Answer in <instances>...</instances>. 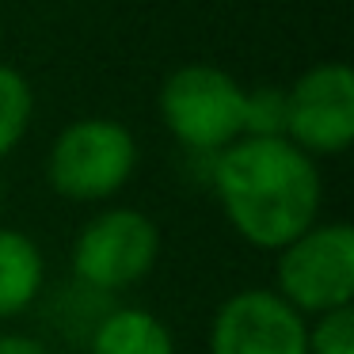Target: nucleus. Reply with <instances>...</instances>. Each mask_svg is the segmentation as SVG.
Returning a JSON list of instances; mask_svg holds the SVG:
<instances>
[{
	"mask_svg": "<svg viewBox=\"0 0 354 354\" xmlns=\"http://www.w3.org/2000/svg\"><path fill=\"white\" fill-rule=\"evenodd\" d=\"M138 164V141L115 118H80L57 133L46 176L62 198L103 202L122 191Z\"/></svg>",
	"mask_w": 354,
	"mask_h": 354,
	"instance_id": "3",
	"label": "nucleus"
},
{
	"mask_svg": "<svg viewBox=\"0 0 354 354\" xmlns=\"http://www.w3.org/2000/svg\"><path fill=\"white\" fill-rule=\"evenodd\" d=\"M88 354H176V343L145 308H111L88 339Z\"/></svg>",
	"mask_w": 354,
	"mask_h": 354,
	"instance_id": "9",
	"label": "nucleus"
},
{
	"mask_svg": "<svg viewBox=\"0 0 354 354\" xmlns=\"http://www.w3.org/2000/svg\"><path fill=\"white\" fill-rule=\"evenodd\" d=\"M160 118L179 145L217 156L244 138V88L217 65H183L160 88Z\"/></svg>",
	"mask_w": 354,
	"mask_h": 354,
	"instance_id": "2",
	"label": "nucleus"
},
{
	"mask_svg": "<svg viewBox=\"0 0 354 354\" xmlns=\"http://www.w3.org/2000/svg\"><path fill=\"white\" fill-rule=\"evenodd\" d=\"M286 141L308 156H335L354 141V73L343 62L313 65L286 88Z\"/></svg>",
	"mask_w": 354,
	"mask_h": 354,
	"instance_id": "6",
	"label": "nucleus"
},
{
	"mask_svg": "<svg viewBox=\"0 0 354 354\" xmlns=\"http://www.w3.org/2000/svg\"><path fill=\"white\" fill-rule=\"evenodd\" d=\"M278 297L297 313H331L354 297V229L313 225L278 255Z\"/></svg>",
	"mask_w": 354,
	"mask_h": 354,
	"instance_id": "4",
	"label": "nucleus"
},
{
	"mask_svg": "<svg viewBox=\"0 0 354 354\" xmlns=\"http://www.w3.org/2000/svg\"><path fill=\"white\" fill-rule=\"evenodd\" d=\"M308 354H354V308H331L308 328Z\"/></svg>",
	"mask_w": 354,
	"mask_h": 354,
	"instance_id": "12",
	"label": "nucleus"
},
{
	"mask_svg": "<svg viewBox=\"0 0 354 354\" xmlns=\"http://www.w3.org/2000/svg\"><path fill=\"white\" fill-rule=\"evenodd\" d=\"M0 354H50V351L31 335H0Z\"/></svg>",
	"mask_w": 354,
	"mask_h": 354,
	"instance_id": "13",
	"label": "nucleus"
},
{
	"mask_svg": "<svg viewBox=\"0 0 354 354\" xmlns=\"http://www.w3.org/2000/svg\"><path fill=\"white\" fill-rule=\"evenodd\" d=\"M209 354H308V328L270 290H240L217 308Z\"/></svg>",
	"mask_w": 354,
	"mask_h": 354,
	"instance_id": "7",
	"label": "nucleus"
},
{
	"mask_svg": "<svg viewBox=\"0 0 354 354\" xmlns=\"http://www.w3.org/2000/svg\"><path fill=\"white\" fill-rule=\"evenodd\" d=\"M160 255V232L141 209H107L80 229L73 244V270L80 286L95 293L126 290L153 270Z\"/></svg>",
	"mask_w": 354,
	"mask_h": 354,
	"instance_id": "5",
	"label": "nucleus"
},
{
	"mask_svg": "<svg viewBox=\"0 0 354 354\" xmlns=\"http://www.w3.org/2000/svg\"><path fill=\"white\" fill-rule=\"evenodd\" d=\"M35 115V92L27 77L12 65H0V160L24 141Z\"/></svg>",
	"mask_w": 354,
	"mask_h": 354,
	"instance_id": "10",
	"label": "nucleus"
},
{
	"mask_svg": "<svg viewBox=\"0 0 354 354\" xmlns=\"http://www.w3.org/2000/svg\"><path fill=\"white\" fill-rule=\"evenodd\" d=\"M232 229L255 248L282 252L320 214V171L286 138H240L214 156L209 171Z\"/></svg>",
	"mask_w": 354,
	"mask_h": 354,
	"instance_id": "1",
	"label": "nucleus"
},
{
	"mask_svg": "<svg viewBox=\"0 0 354 354\" xmlns=\"http://www.w3.org/2000/svg\"><path fill=\"white\" fill-rule=\"evenodd\" d=\"M244 138H286V88L244 92Z\"/></svg>",
	"mask_w": 354,
	"mask_h": 354,
	"instance_id": "11",
	"label": "nucleus"
},
{
	"mask_svg": "<svg viewBox=\"0 0 354 354\" xmlns=\"http://www.w3.org/2000/svg\"><path fill=\"white\" fill-rule=\"evenodd\" d=\"M46 263L31 236L19 229H0V320L19 316L42 290Z\"/></svg>",
	"mask_w": 354,
	"mask_h": 354,
	"instance_id": "8",
	"label": "nucleus"
}]
</instances>
